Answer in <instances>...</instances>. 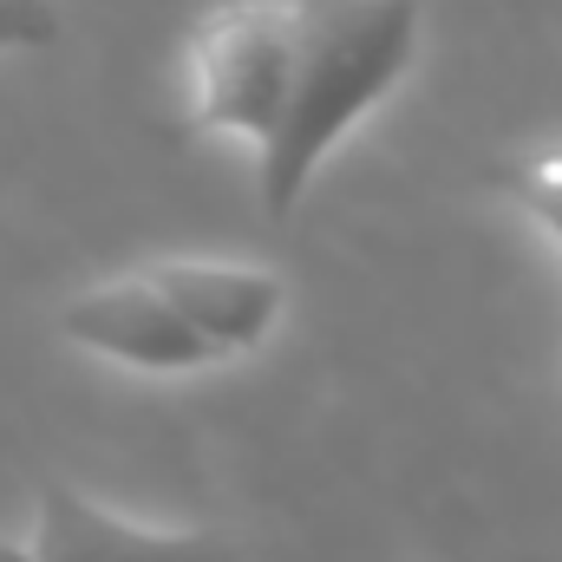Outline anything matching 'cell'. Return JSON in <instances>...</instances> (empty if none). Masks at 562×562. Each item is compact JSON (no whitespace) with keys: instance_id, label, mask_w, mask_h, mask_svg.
Masks as SVG:
<instances>
[{"instance_id":"cell-1","label":"cell","mask_w":562,"mask_h":562,"mask_svg":"<svg viewBox=\"0 0 562 562\" xmlns=\"http://www.w3.org/2000/svg\"><path fill=\"white\" fill-rule=\"evenodd\" d=\"M281 26L288 59L276 132L256 144L269 216H288L334 138L400 86L419 46V0H281Z\"/></svg>"},{"instance_id":"cell-2","label":"cell","mask_w":562,"mask_h":562,"mask_svg":"<svg viewBox=\"0 0 562 562\" xmlns=\"http://www.w3.org/2000/svg\"><path fill=\"white\" fill-rule=\"evenodd\" d=\"M281 59H288L281 0H229L203 13L190 33V119L203 132H243L262 144L276 132Z\"/></svg>"},{"instance_id":"cell-3","label":"cell","mask_w":562,"mask_h":562,"mask_svg":"<svg viewBox=\"0 0 562 562\" xmlns=\"http://www.w3.org/2000/svg\"><path fill=\"white\" fill-rule=\"evenodd\" d=\"M26 557L33 562H243L223 530H150V524H132V517L79 497L72 484L40 491Z\"/></svg>"},{"instance_id":"cell-4","label":"cell","mask_w":562,"mask_h":562,"mask_svg":"<svg viewBox=\"0 0 562 562\" xmlns=\"http://www.w3.org/2000/svg\"><path fill=\"white\" fill-rule=\"evenodd\" d=\"M59 334L79 340V347H92V353H105V360L144 367V373H190V367L216 360L144 276L72 294L59 307Z\"/></svg>"},{"instance_id":"cell-5","label":"cell","mask_w":562,"mask_h":562,"mask_svg":"<svg viewBox=\"0 0 562 562\" xmlns=\"http://www.w3.org/2000/svg\"><path fill=\"white\" fill-rule=\"evenodd\" d=\"M150 288L177 307V321L210 353H249L281 321V281L262 269H223V262H157Z\"/></svg>"},{"instance_id":"cell-6","label":"cell","mask_w":562,"mask_h":562,"mask_svg":"<svg viewBox=\"0 0 562 562\" xmlns=\"http://www.w3.org/2000/svg\"><path fill=\"white\" fill-rule=\"evenodd\" d=\"M491 183H497L517 210H530L537 223H550V236L562 243V144L557 150H530V157L497 164Z\"/></svg>"},{"instance_id":"cell-7","label":"cell","mask_w":562,"mask_h":562,"mask_svg":"<svg viewBox=\"0 0 562 562\" xmlns=\"http://www.w3.org/2000/svg\"><path fill=\"white\" fill-rule=\"evenodd\" d=\"M53 33H59L53 0H0V53H13V46H46Z\"/></svg>"},{"instance_id":"cell-8","label":"cell","mask_w":562,"mask_h":562,"mask_svg":"<svg viewBox=\"0 0 562 562\" xmlns=\"http://www.w3.org/2000/svg\"><path fill=\"white\" fill-rule=\"evenodd\" d=\"M0 562H33L26 550H13V543H0Z\"/></svg>"}]
</instances>
